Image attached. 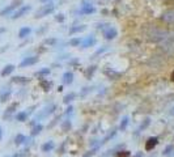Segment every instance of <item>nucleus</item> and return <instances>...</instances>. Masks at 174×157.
<instances>
[{
	"instance_id": "b1692460",
	"label": "nucleus",
	"mask_w": 174,
	"mask_h": 157,
	"mask_svg": "<svg viewBox=\"0 0 174 157\" xmlns=\"http://www.w3.org/2000/svg\"><path fill=\"white\" fill-rule=\"evenodd\" d=\"M60 127H62V130H63L64 132H67V131H69V130H71V127H72V123H71V120H69V119L63 120V122H62V124H60Z\"/></svg>"
},
{
	"instance_id": "473e14b6",
	"label": "nucleus",
	"mask_w": 174,
	"mask_h": 157,
	"mask_svg": "<svg viewBox=\"0 0 174 157\" xmlns=\"http://www.w3.org/2000/svg\"><path fill=\"white\" fill-rule=\"evenodd\" d=\"M28 156H29V151L25 149V151H21V152H19V153H16L13 157H28Z\"/></svg>"
},
{
	"instance_id": "cd10ccee",
	"label": "nucleus",
	"mask_w": 174,
	"mask_h": 157,
	"mask_svg": "<svg viewBox=\"0 0 174 157\" xmlns=\"http://www.w3.org/2000/svg\"><path fill=\"white\" fill-rule=\"evenodd\" d=\"M127 126H128V117H123V119H122L121 124H119V130L121 131H124L127 128Z\"/></svg>"
},
{
	"instance_id": "e433bc0d",
	"label": "nucleus",
	"mask_w": 174,
	"mask_h": 157,
	"mask_svg": "<svg viewBox=\"0 0 174 157\" xmlns=\"http://www.w3.org/2000/svg\"><path fill=\"white\" fill-rule=\"evenodd\" d=\"M3 139V128H1V126H0V140Z\"/></svg>"
},
{
	"instance_id": "9d476101",
	"label": "nucleus",
	"mask_w": 174,
	"mask_h": 157,
	"mask_svg": "<svg viewBox=\"0 0 174 157\" xmlns=\"http://www.w3.org/2000/svg\"><path fill=\"white\" fill-rule=\"evenodd\" d=\"M94 43H96V38H94V37H93V35H88L85 39H82L81 46H82V49H87V47L93 46Z\"/></svg>"
},
{
	"instance_id": "20e7f679",
	"label": "nucleus",
	"mask_w": 174,
	"mask_h": 157,
	"mask_svg": "<svg viewBox=\"0 0 174 157\" xmlns=\"http://www.w3.org/2000/svg\"><path fill=\"white\" fill-rule=\"evenodd\" d=\"M30 9H32V7H30V5H21V7L17 8L16 12L12 15V18H13V20H17V18L22 17L24 15H26V13L29 12Z\"/></svg>"
},
{
	"instance_id": "f8f14e48",
	"label": "nucleus",
	"mask_w": 174,
	"mask_h": 157,
	"mask_svg": "<svg viewBox=\"0 0 174 157\" xmlns=\"http://www.w3.org/2000/svg\"><path fill=\"white\" fill-rule=\"evenodd\" d=\"M50 72H51L50 68L45 67V68H42V69H40V71H37V72H34V76H35V77H38V78H43L45 76H49V75H50Z\"/></svg>"
},
{
	"instance_id": "a878e982",
	"label": "nucleus",
	"mask_w": 174,
	"mask_h": 157,
	"mask_svg": "<svg viewBox=\"0 0 174 157\" xmlns=\"http://www.w3.org/2000/svg\"><path fill=\"white\" fill-rule=\"evenodd\" d=\"M96 68H97V67H96V65H92V67H88V69L84 72L85 77H87V78H90V77H92V76H93V73L96 72Z\"/></svg>"
},
{
	"instance_id": "ddd939ff",
	"label": "nucleus",
	"mask_w": 174,
	"mask_h": 157,
	"mask_svg": "<svg viewBox=\"0 0 174 157\" xmlns=\"http://www.w3.org/2000/svg\"><path fill=\"white\" fill-rule=\"evenodd\" d=\"M28 118H29V113L28 111H20L15 115V119H16L17 122H26Z\"/></svg>"
},
{
	"instance_id": "2f4dec72",
	"label": "nucleus",
	"mask_w": 174,
	"mask_h": 157,
	"mask_svg": "<svg viewBox=\"0 0 174 157\" xmlns=\"http://www.w3.org/2000/svg\"><path fill=\"white\" fill-rule=\"evenodd\" d=\"M149 124H150V118H145L144 122L140 124V130H145V128H147Z\"/></svg>"
},
{
	"instance_id": "423d86ee",
	"label": "nucleus",
	"mask_w": 174,
	"mask_h": 157,
	"mask_svg": "<svg viewBox=\"0 0 174 157\" xmlns=\"http://www.w3.org/2000/svg\"><path fill=\"white\" fill-rule=\"evenodd\" d=\"M102 33H103V37H105L106 39H114V38H116V35H118V31H116V29L115 28H111V26H107V28H105L102 30Z\"/></svg>"
},
{
	"instance_id": "a211bd4d",
	"label": "nucleus",
	"mask_w": 174,
	"mask_h": 157,
	"mask_svg": "<svg viewBox=\"0 0 174 157\" xmlns=\"http://www.w3.org/2000/svg\"><path fill=\"white\" fill-rule=\"evenodd\" d=\"M42 130H43V126L41 124V123H35V124L33 126V128H32L30 135H32V136H37V135H40V133L42 132Z\"/></svg>"
},
{
	"instance_id": "c9c22d12",
	"label": "nucleus",
	"mask_w": 174,
	"mask_h": 157,
	"mask_svg": "<svg viewBox=\"0 0 174 157\" xmlns=\"http://www.w3.org/2000/svg\"><path fill=\"white\" fill-rule=\"evenodd\" d=\"M132 157H143V153H141V152H137V153H136V154H134Z\"/></svg>"
},
{
	"instance_id": "6e6552de",
	"label": "nucleus",
	"mask_w": 174,
	"mask_h": 157,
	"mask_svg": "<svg viewBox=\"0 0 174 157\" xmlns=\"http://www.w3.org/2000/svg\"><path fill=\"white\" fill-rule=\"evenodd\" d=\"M157 144H158V138H156V136L149 138L147 141H145V151H152Z\"/></svg>"
},
{
	"instance_id": "393cba45",
	"label": "nucleus",
	"mask_w": 174,
	"mask_h": 157,
	"mask_svg": "<svg viewBox=\"0 0 174 157\" xmlns=\"http://www.w3.org/2000/svg\"><path fill=\"white\" fill-rule=\"evenodd\" d=\"M75 98H76V93H73V92H71V93H68V94H67V96L63 98V102H64V104H66V105H68L69 102H72Z\"/></svg>"
},
{
	"instance_id": "2eb2a0df",
	"label": "nucleus",
	"mask_w": 174,
	"mask_h": 157,
	"mask_svg": "<svg viewBox=\"0 0 174 157\" xmlns=\"http://www.w3.org/2000/svg\"><path fill=\"white\" fill-rule=\"evenodd\" d=\"M63 83L67 84V85H69V84L73 83V73L69 72V71L64 72L63 73Z\"/></svg>"
},
{
	"instance_id": "72a5a7b5",
	"label": "nucleus",
	"mask_w": 174,
	"mask_h": 157,
	"mask_svg": "<svg viewBox=\"0 0 174 157\" xmlns=\"http://www.w3.org/2000/svg\"><path fill=\"white\" fill-rule=\"evenodd\" d=\"M55 20L59 21V22H63V21H64V15H56L55 16Z\"/></svg>"
},
{
	"instance_id": "4468645a",
	"label": "nucleus",
	"mask_w": 174,
	"mask_h": 157,
	"mask_svg": "<svg viewBox=\"0 0 174 157\" xmlns=\"http://www.w3.org/2000/svg\"><path fill=\"white\" fill-rule=\"evenodd\" d=\"M30 33H32V28H29V26H24V28H21L20 29V31H19V38H21V39L26 38V37H29Z\"/></svg>"
},
{
	"instance_id": "58836bf2",
	"label": "nucleus",
	"mask_w": 174,
	"mask_h": 157,
	"mask_svg": "<svg viewBox=\"0 0 174 157\" xmlns=\"http://www.w3.org/2000/svg\"><path fill=\"white\" fill-rule=\"evenodd\" d=\"M40 1H42V3H49V0H40Z\"/></svg>"
},
{
	"instance_id": "c756f323",
	"label": "nucleus",
	"mask_w": 174,
	"mask_h": 157,
	"mask_svg": "<svg viewBox=\"0 0 174 157\" xmlns=\"http://www.w3.org/2000/svg\"><path fill=\"white\" fill-rule=\"evenodd\" d=\"M130 156H131V152L130 151H121V152H116L115 157H130Z\"/></svg>"
},
{
	"instance_id": "39448f33",
	"label": "nucleus",
	"mask_w": 174,
	"mask_h": 157,
	"mask_svg": "<svg viewBox=\"0 0 174 157\" xmlns=\"http://www.w3.org/2000/svg\"><path fill=\"white\" fill-rule=\"evenodd\" d=\"M38 60H40V58H38L37 55L24 58V60L20 63V68H25V67H29V65H34L35 63H38Z\"/></svg>"
},
{
	"instance_id": "dca6fc26",
	"label": "nucleus",
	"mask_w": 174,
	"mask_h": 157,
	"mask_svg": "<svg viewBox=\"0 0 174 157\" xmlns=\"http://www.w3.org/2000/svg\"><path fill=\"white\" fill-rule=\"evenodd\" d=\"M103 73H105L106 76H107L109 78H111V80H118L119 77L122 76V73H119V72H115V71H109V69H106V71H103Z\"/></svg>"
},
{
	"instance_id": "9b49d317",
	"label": "nucleus",
	"mask_w": 174,
	"mask_h": 157,
	"mask_svg": "<svg viewBox=\"0 0 174 157\" xmlns=\"http://www.w3.org/2000/svg\"><path fill=\"white\" fill-rule=\"evenodd\" d=\"M54 148H55V143H54L53 140H49V141H46L45 144H42V147H41V151L45 152V153H47V152L53 151Z\"/></svg>"
},
{
	"instance_id": "412c9836",
	"label": "nucleus",
	"mask_w": 174,
	"mask_h": 157,
	"mask_svg": "<svg viewBox=\"0 0 174 157\" xmlns=\"http://www.w3.org/2000/svg\"><path fill=\"white\" fill-rule=\"evenodd\" d=\"M40 85H41V88H42L45 92H49L51 89V86H53V83H51V81L45 80V78H41Z\"/></svg>"
},
{
	"instance_id": "4be33fe9",
	"label": "nucleus",
	"mask_w": 174,
	"mask_h": 157,
	"mask_svg": "<svg viewBox=\"0 0 174 157\" xmlns=\"http://www.w3.org/2000/svg\"><path fill=\"white\" fill-rule=\"evenodd\" d=\"M85 29H87V25H79V26H72V28L69 29V35H72V34H75V33H81V31H84Z\"/></svg>"
},
{
	"instance_id": "ea45409f",
	"label": "nucleus",
	"mask_w": 174,
	"mask_h": 157,
	"mask_svg": "<svg viewBox=\"0 0 174 157\" xmlns=\"http://www.w3.org/2000/svg\"><path fill=\"white\" fill-rule=\"evenodd\" d=\"M85 157H89V156H85Z\"/></svg>"
},
{
	"instance_id": "f03ea898",
	"label": "nucleus",
	"mask_w": 174,
	"mask_h": 157,
	"mask_svg": "<svg viewBox=\"0 0 174 157\" xmlns=\"http://www.w3.org/2000/svg\"><path fill=\"white\" fill-rule=\"evenodd\" d=\"M21 4H22V0H13L8 7L0 10V16H9L11 13H13V10H16L17 8L21 7Z\"/></svg>"
},
{
	"instance_id": "f3484780",
	"label": "nucleus",
	"mask_w": 174,
	"mask_h": 157,
	"mask_svg": "<svg viewBox=\"0 0 174 157\" xmlns=\"http://www.w3.org/2000/svg\"><path fill=\"white\" fill-rule=\"evenodd\" d=\"M162 20H165L166 22H174V9L168 10L162 15Z\"/></svg>"
},
{
	"instance_id": "c85d7f7f",
	"label": "nucleus",
	"mask_w": 174,
	"mask_h": 157,
	"mask_svg": "<svg viewBox=\"0 0 174 157\" xmlns=\"http://www.w3.org/2000/svg\"><path fill=\"white\" fill-rule=\"evenodd\" d=\"M171 152H174V145H168V147H166V148L162 151V154H164V156H169Z\"/></svg>"
},
{
	"instance_id": "aec40b11",
	"label": "nucleus",
	"mask_w": 174,
	"mask_h": 157,
	"mask_svg": "<svg viewBox=\"0 0 174 157\" xmlns=\"http://www.w3.org/2000/svg\"><path fill=\"white\" fill-rule=\"evenodd\" d=\"M12 96V90H3L0 92V102H7Z\"/></svg>"
},
{
	"instance_id": "f704fd0d",
	"label": "nucleus",
	"mask_w": 174,
	"mask_h": 157,
	"mask_svg": "<svg viewBox=\"0 0 174 157\" xmlns=\"http://www.w3.org/2000/svg\"><path fill=\"white\" fill-rule=\"evenodd\" d=\"M105 50H106V49H105V47H103V49H101V50H98V51H97V52H96V54H94V56H97V55H100V54H102V52H103V51H105Z\"/></svg>"
},
{
	"instance_id": "4c0bfd02",
	"label": "nucleus",
	"mask_w": 174,
	"mask_h": 157,
	"mask_svg": "<svg viewBox=\"0 0 174 157\" xmlns=\"http://www.w3.org/2000/svg\"><path fill=\"white\" fill-rule=\"evenodd\" d=\"M170 78H171V81H174V71L171 72V76H170Z\"/></svg>"
},
{
	"instance_id": "bb28decb",
	"label": "nucleus",
	"mask_w": 174,
	"mask_h": 157,
	"mask_svg": "<svg viewBox=\"0 0 174 157\" xmlns=\"http://www.w3.org/2000/svg\"><path fill=\"white\" fill-rule=\"evenodd\" d=\"M81 42H82V39L80 38V37H77V38H72V39H69V46L77 47V46H80Z\"/></svg>"
},
{
	"instance_id": "5701e85b",
	"label": "nucleus",
	"mask_w": 174,
	"mask_h": 157,
	"mask_svg": "<svg viewBox=\"0 0 174 157\" xmlns=\"http://www.w3.org/2000/svg\"><path fill=\"white\" fill-rule=\"evenodd\" d=\"M25 141H26V136L22 135V133H17L16 138H15V144H16V145H21Z\"/></svg>"
},
{
	"instance_id": "f257e3e1",
	"label": "nucleus",
	"mask_w": 174,
	"mask_h": 157,
	"mask_svg": "<svg viewBox=\"0 0 174 157\" xmlns=\"http://www.w3.org/2000/svg\"><path fill=\"white\" fill-rule=\"evenodd\" d=\"M54 10H55V4H54V3H46L45 5H42V7L35 12L34 17L35 18H42V17H45V16L51 15Z\"/></svg>"
},
{
	"instance_id": "7ed1b4c3",
	"label": "nucleus",
	"mask_w": 174,
	"mask_h": 157,
	"mask_svg": "<svg viewBox=\"0 0 174 157\" xmlns=\"http://www.w3.org/2000/svg\"><path fill=\"white\" fill-rule=\"evenodd\" d=\"M94 12H96V8L92 1L84 0L81 3V7H80V13L81 15H90V13H94Z\"/></svg>"
},
{
	"instance_id": "6ab92c4d",
	"label": "nucleus",
	"mask_w": 174,
	"mask_h": 157,
	"mask_svg": "<svg viewBox=\"0 0 174 157\" xmlns=\"http://www.w3.org/2000/svg\"><path fill=\"white\" fill-rule=\"evenodd\" d=\"M12 83L15 84H26L30 81V78L28 77H24V76H15V77H12Z\"/></svg>"
},
{
	"instance_id": "7c9ffc66",
	"label": "nucleus",
	"mask_w": 174,
	"mask_h": 157,
	"mask_svg": "<svg viewBox=\"0 0 174 157\" xmlns=\"http://www.w3.org/2000/svg\"><path fill=\"white\" fill-rule=\"evenodd\" d=\"M56 42H58V39H55V38H46L45 41H43V43L49 44V46H54Z\"/></svg>"
},
{
	"instance_id": "1a4fd4ad",
	"label": "nucleus",
	"mask_w": 174,
	"mask_h": 157,
	"mask_svg": "<svg viewBox=\"0 0 174 157\" xmlns=\"http://www.w3.org/2000/svg\"><path fill=\"white\" fill-rule=\"evenodd\" d=\"M15 69H16V65H15V64H7L6 67H4L3 69H1V72H0V75L3 76V77H7V76H9V75H11V73L13 72Z\"/></svg>"
},
{
	"instance_id": "0eeeda50",
	"label": "nucleus",
	"mask_w": 174,
	"mask_h": 157,
	"mask_svg": "<svg viewBox=\"0 0 174 157\" xmlns=\"http://www.w3.org/2000/svg\"><path fill=\"white\" fill-rule=\"evenodd\" d=\"M17 106H19V102H13L12 105H9V106L7 107V110H6V113H4V115H3L4 119H9V118H11V115L13 114L15 111H16Z\"/></svg>"
}]
</instances>
